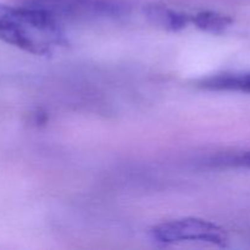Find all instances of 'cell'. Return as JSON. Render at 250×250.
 I'll return each instance as SVG.
<instances>
[{
  "label": "cell",
  "instance_id": "3",
  "mask_svg": "<svg viewBox=\"0 0 250 250\" xmlns=\"http://www.w3.org/2000/svg\"><path fill=\"white\" fill-rule=\"evenodd\" d=\"M153 238L164 244L180 242H205L225 246L227 237L224 229L215 224L199 219H182L164 222L154 227Z\"/></svg>",
  "mask_w": 250,
  "mask_h": 250
},
{
  "label": "cell",
  "instance_id": "2",
  "mask_svg": "<svg viewBox=\"0 0 250 250\" xmlns=\"http://www.w3.org/2000/svg\"><path fill=\"white\" fill-rule=\"evenodd\" d=\"M27 5L61 20H95L119 17L126 12L121 0H28Z\"/></svg>",
  "mask_w": 250,
  "mask_h": 250
},
{
  "label": "cell",
  "instance_id": "4",
  "mask_svg": "<svg viewBox=\"0 0 250 250\" xmlns=\"http://www.w3.org/2000/svg\"><path fill=\"white\" fill-rule=\"evenodd\" d=\"M146 14L154 24L167 31H180L190 21L187 15L168 9L164 5H149L146 9Z\"/></svg>",
  "mask_w": 250,
  "mask_h": 250
},
{
  "label": "cell",
  "instance_id": "7",
  "mask_svg": "<svg viewBox=\"0 0 250 250\" xmlns=\"http://www.w3.org/2000/svg\"><path fill=\"white\" fill-rule=\"evenodd\" d=\"M225 163L234 166H244V167H250V151L238 154V155L229 156L225 160Z\"/></svg>",
  "mask_w": 250,
  "mask_h": 250
},
{
  "label": "cell",
  "instance_id": "1",
  "mask_svg": "<svg viewBox=\"0 0 250 250\" xmlns=\"http://www.w3.org/2000/svg\"><path fill=\"white\" fill-rule=\"evenodd\" d=\"M0 41L34 55H49L65 44L60 23L31 5L0 4Z\"/></svg>",
  "mask_w": 250,
  "mask_h": 250
},
{
  "label": "cell",
  "instance_id": "6",
  "mask_svg": "<svg viewBox=\"0 0 250 250\" xmlns=\"http://www.w3.org/2000/svg\"><path fill=\"white\" fill-rule=\"evenodd\" d=\"M199 29L210 33H222L232 24V19L227 15L214 11H203L190 19Z\"/></svg>",
  "mask_w": 250,
  "mask_h": 250
},
{
  "label": "cell",
  "instance_id": "5",
  "mask_svg": "<svg viewBox=\"0 0 250 250\" xmlns=\"http://www.w3.org/2000/svg\"><path fill=\"white\" fill-rule=\"evenodd\" d=\"M204 87L220 90H238L250 93V72L219 75L204 81Z\"/></svg>",
  "mask_w": 250,
  "mask_h": 250
}]
</instances>
